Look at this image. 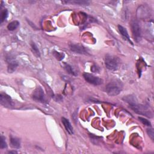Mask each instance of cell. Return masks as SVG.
<instances>
[{
    "label": "cell",
    "instance_id": "obj_1",
    "mask_svg": "<svg viewBox=\"0 0 154 154\" xmlns=\"http://www.w3.org/2000/svg\"><path fill=\"white\" fill-rule=\"evenodd\" d=\"M123 100L125 102H127L129 104L130 108L136 113L145 116L147 117H152L153 114L149 107L144 105H141V104H139L136 97L134 95H129L125 96L123 98Z\"/></svg>",
    "mask_w": 154,
    "mask_h": 154
},
{
    "label": "cell",
    "instance_id": "obj_2",
    "mask_svg": "<svg viewBox=\"0 0 154 154\" xmlns=\"http://www.w3.org/2000/svg\"><path fill=\"white\" fill-rule=\"evenodd\" d=\"M123 84L122 81L114 80L110 81L106 86V92L110 96H116L122 92Z\"/></svg>",
    "mask_w": 154,
    "mask_h": 154
},
{
    "label": "cell",
    "instance_id": "obj_3",
    "mask_svg": "<svg viewBox=\"0 0 154 154\" xmlns=\"http://www.w3.org/2000/svg\"><path fill=\"white\" fill-rule=\"evenodd\" d=\"M105 64L108 69L112 71H115L119 69L120 61L117 57L108 54L105 57Z\"/></svg>",
    "mask_w": 154,
    "mask_h": 154
},
{
    "label": "cell",
    "instance_id": "obj_4",
    "mask_svg": "<svg viewBox=\"0 0 154 154\" xmlns=\"http://www.w3.org/2000/svg\"><path fill=\"white\" fill-rule=\"evenodd\" d=\"M32 98L36 102L44 104L47 103V100L45 93H44L42 88L40 86L37 87L33 93Z\"/></svg>",
    "mask_w": 154,
    "mask_h": 154
},
{
    "label": "cell",
    "instance_id": "obj_5",
    "mask_svg": "<svg viewBox=\"0 0 154 154\" xmlns=\"http://www.w3.org/2000/svg\"><path fill=\"white\" fill-rule=\"evenodd\" d=\"M131 30L134 40L139 42L141 38V31L140 26L137 21H133L131 23Z\"/></svg>",
    "mask_w": 154,
    "mask_h": 154
},
{
    "label": "cell",
    "instance_id": "obj_6",
    "mask_svg": "<svg viewBox=\"0 0 154 154\" xmlns=\"http://www.w3.org/2000/svg\"><path fill=\"white\" fill-rule=\"evenodd\" d=\"M83 77L84 80L89 83L95 85V86H99L101 85L103 83V80L99 78L98 76L93 75V74L85 72L83 74Z\"/></svg>",
    "mask_w": 154,
    "mask_h": 154
},
{
    "label": "cell",
    "instance_id": "obj_7",
    "mask_svg": "<svg viewBox=\"0 0 154 154\" xmlns=\"http://www.w3.org/2000/svg\"><path fill=\"white\" fill-rule=\"evenodd\" d=\"M69 48L71 51H72L76 54H84V55L89 54L86 49V48L84 46H83L78 43H77V44L71 43L69 45Z\"/></svg>",
    "mask_w": 154,
    "mask_h": 154
},
{
    "label": "cell",
    "instance_id": "obj_8",
    "mask_svg": "<svg viewBox=\"0 0 154 154\" xmlns=\"http://www.w3.org/2000/svg\"><path fill=\"white\" fill-rule=\"evenodd\" d=\"M0 103L2 106L7 108H11L13 106V101L9 95L1 93L0 95Z\"/></svg>",
    "mask_w": 154,
    "mask_h": 154
},
{
    "label": "cell",
    "instance_id": "obj_9",
    "mask_svg": "<svg viewBox=\"0 0 154 154\" xmlns=\"http://www.w3.org/2000/svg\"><path fill=\"white\" fill-rule=\"evenodd\" d=\"M18 66V63L15 59L9 58L8 61V72L9 73H13L16 70V68Z\"/></svg>",
    "mask_w": 154,
    "mask_h": 154
},
{
    "label": "cell",
    "instance_id": "obj_10",
    "mask_svg": "<svg viewBox=\"0 0 154 154\" xmlns=\"http://www.w3.org/2000/svg\"><path fill=\"white\" fill-rule=\"evenodd\" d=\"M118 30H119V31L120 33V35L123 36V37L125 38V39L128 40L131 44H132V45H133V42H131V40L130 39V37H129L127 30H126L123 26L120 25H118Z\"/></svg>",
    "mask_w": 154,
    "mask_h": 154
},
{
    "label": "cell",
    "instance_id": "obj_11",
    "mask_svg": "<svg viewBox=\"0 0 154 154\" xmlns=\"http://www.w3.org/2000/svg\"><path fill=\"white\" fill-rule=\"evenodd\" d=\"M62 123L64 126L66 130V131L70 135L73 134H74V129H73L72 125H71V123H70L69 120L67 119H66L65 117H62Z\"/></svg>",
    "mask_w": 154,
    "mask_h": 154
},
{
    "label": "cell",
    "instance_id": "obj_12",
    "mask_svg": "<svg viewBox=\"0 0 154 154\" xmlns=\"http://www.w3.org/2000/svg\"><path fill=\"white\" fill-rule=\"evenodd\" d=\"M10 146L15 149H19L21 147V140L16 137H11Z\"/></svg>",
    "mask_w": 154,
    "mask_h": 154
},
{
    "label": "cell",
    "instance_id": "obj_13",
    "mask_svg": "<svg viewBox=\"0 0 154 154\" xmlns=\"http://www.w3.org/2000/svg\"><path fill=\"white\" fill-rule=\"evenodd\" d=\"M64 3H71L76 5H82V6H86V5H89L90 2L88 1H81V0H78V1H64Z\"/></svg>",
    "mask_w": 154,
    "mask_h": 154
},
{
    "label": "cell",
    "instance_id": "obj_14",
    "mask_svg": "<svg viewBox=\"0 0 154 154\" xmlns=\"http://www.w3.org/2000/svg\"><path fill=\"white\" fill-rule=\"evenodd\" d=\"M19 22L18 21H13L11 22L7 25V29L10 31H13L18 28L19 25Z\"/></svg>",
    "mask_w": 154,
    "mask_h": 154
},
{
    "label": "cell",
    "instance_id": "obj_15",
    "mask_svg": "<svg viewBox=\"0 0 154 154\" xmlns=\"http://www.w3.org/2000/svg\"><path fill=\"white\" fill-rule=\"evenodd\" d=\"M31 51L35 56L37 57L40 56V53L39 51V49H38V47L35 43H32L31 44Z\"/></svg>",
    "mask_w": 154,
    "mask_h": 154
},
{
    "label": "cell",
    "instance_id": "obj_16",
    "mask_svg": "<svg viewBox=\"0 0 154 154\" xmlns=\"http://www.w3.org/2000/svg\"><path fill=\"white\" fill-rule=\"evenodd\" d=\"M64 69L66 70V72L69 74H71V75H76L75 72L74 71L72 68L70 66L69 64H65L64 66Z\"/></svg>",
    "mask_w": 154,
    "mask_h": 154
},
{
    "label": "cell",
    "instance_id": "obj_17",
    "mask_svg": "<svg viewBox=\"0 0 154 154\" xmlns=\"http://www.w3.org/2000/svg\"><path fill=\"white\" fill-rule=\"evenodd\" d=\"M8 14V10L7 9H4L2 11L1 15V23H3V21L7 18Z\"/></svg>",
    "mask_w": 154,
    "mask_h": 154
},
{
    "label": "cell",
    "instance_id": "obj_18",
    "mask_svg": "<svg viewBox=\"0 0 154 154\" xmlns=\"http://www.w3.org/2000/svg\"><path fill=\"white\" fill-rule=\"evenodd\" d=\"M139 120L140 121V122L146 126H151V123L149 120H148L147 119L142 117H139Z\"/></svg>",
    "mask_w": 154,
    "mask_h": 154
},
{
    "label": "cell",
    "instance_id": "obj_19",
    "mask_svg": "<svg viewBox=\"0 0 154 154\" xmlns=\"http://www.w3.org/2000/svg\"><path fill=\"white\" fill-rule=\"evenodd\" d=\"M53 54L54 55L55 57H56L58 60H62V59H63V58L64 57V54L63 53L54 51Z\"/></svg>",
    "mask_w": 154,
    "mask_h": 154
},
{
    "label": "cell",
    "instance_id": "obj_20",
    "mask_svg": "<svg viewBox=\"0 0 154 154\" xmlns=\"http://www.w3.org/2000/svg\"><path fill=\"white\" fill-rule=\"evenodd\" d=\"M0 147H1V149H5V148L7 147V143H6V141H5V137L3 135L1 136Z\"/></svg>",
    "mask_w": 154,
    "mask_h": 154
},
{
    "label": "cell",
    "instance_id": "obj_21",
    "mask_svg": "<svg viewBox=\"0 0 154 154\" xmlns=\"http://www.w3.org/2000/svg\"><path fill=\"white\" fill-rule=\"evenodd\" d=\"M147 134L149 135V136L150 137V138L153 140L154 139V132H153V129L152 128H149L147 129Z\"/></svg>",
    "mask_w": 154,
    "mask_h": 154
},
{
    "label": "cell",
    "instance_id": "obj_22",
    "mask_svg": "<svg viewBox=\"0 0 154 154\" xmlns=\"http://www.w3.org/2000/svg\"><path fill=\"white\" fill-rule=\"evenodd\" d=\"M91 70L93 72L96 73V72H100V69H99V68H98V67L96 66L93 65V66L92 67V68H91Z\"/></svg>",
    "mask_w": 154,
    "mask_h": 154
},
{
    "label": "cell",
    "instance_id": "obj_23",
    "mask_svg": "<svg viewBox=\"0 0 154 154\" xmlns=\"http://www.w3.org/2000/svg\"><path fill=\"white\" fill-rule=\"evenodd\" d=\"M10 153H17V152H16V151H12V152H9Z\"/></svg>",
    "mask_w": 154,
    "mask_h": 154
}]
</instances>
